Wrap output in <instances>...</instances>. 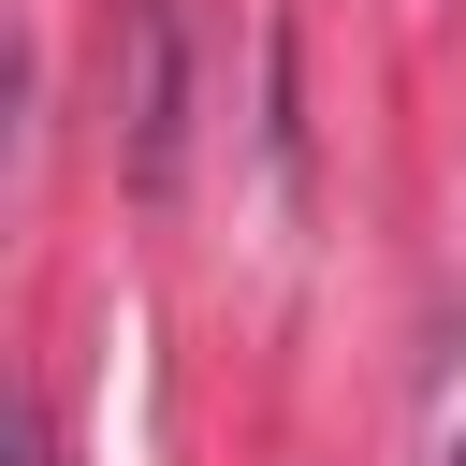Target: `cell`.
I'll use <instances>...</instances> for the list:
<instances>
[{"instance_id":"7a4b0ae2","label":"cell","mask_w":466,"mask_h":466,"mask_svg":"<svg viewBox=\"0 0 466 466\" xmlns=\"http://www.w3.org/2000/svg\"><path fill=\"white\" fill-rule=\"evenodd\" d=\"M29 466H58V451H44V437H29Z\"/></svg>"},{"instance_id":"3957f363","label":"cell","mask_w":466,"mask_h":466,"mask_svg":"<svg viewBox=\"0 0 466 466\" xmlns=\"http://www.w3.org/2000/svg\"><path fill=\"white\" fill-rule=\"evenodd\" d=\"M451 466H466V451H451Z\"/></svg>"},{"instance_id":"6da1fadb","label":"cell","mask_w":466,"mask_h":466,"mask_svg":"<svg viewBox=\"0 0 466 466\" xmlns=\"http://www.w3.org/2000/svg\"><path fill=\"white\" fill-rule=\"evenodd\" d=\"M131 175H146V189L175 175V15H160V0L131 15Z\"/></svg>"}]
</instances>
